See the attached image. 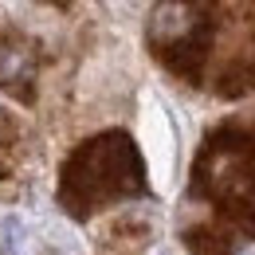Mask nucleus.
<instances>
[{
    "label": "nucleus",
    "instance_id": "obj_3",
    "mask_svg": "<svg viewBox=\"0 0 255 255\" xmlns=\"http://www.w3.org/2000/svg\"><path fill=\"white\" fill-rule=\"evenodd\" d=\"M192 192L228 208L255 200V133L240 126H220L208 133L200 157L192 165Z\"/></svg>",
    "mask_w": 255,
    "mask_h": 255
},
{
    "label": "nucleus",
    "instance_id": "obj_4",
    "mask_svg": "<svg viewBox=\"0 0 255 255\" xmlns=\"http://www.w3.org/2000/svg\"><path fill=\"white\" fill-rule=\"evenodd\" d=\"M32 79V51L24 43L16 47H0V87H16Z\"/></svg>",
    "mask_w": 255,
    "mask_h": 255
},
{
    "label": "nucleus",
    "instance_id": "obj_1",
    "mask_svg": "<svg viewBox=\"0 0 255 255\" xmlns=\"http://www.w3.org/2000/svg\"><path fill=\"white\" fill-rule=\"evenodd\" d=\"M145 165L122 129H106L91 141H83L59 173V204L71 216H95L98 208H110L118 200L145 196Z\"/></svg>",
    "mask_w": 255,
    "mask_h": 255
},
{
    "label": "nucleus",
    "instance_id": "obj_6",
    "mask_svg": "<svg viewBox=\"0 0 255 255\" xmlns=\"http://www.w3.org/2000/svg\"><path fill=\"white\" fill-rule=\"evenodd\" d=\"M208 255H255V236H248V232L220 236V244H216Z\"/></svg>",
    "mask_w": 255,
    "mask_h": 255
},
{
    "label": "nucleus",
    "instance_id": "obj_5",
    "mask_svg": "<svg viewBox=\"0 0 255 255\" xmlns=\"http://www.w3.org/2000/svg\"><path fill=\"white\" fill-rule=\"evenodd\" d=\"M24 248V224L16 216H4L0 220V255H20Z\"/></svg>",
    "mask_w": 255,
    "mask_h": 255
},
{
    "label": "nucleus",
    "instance_id": "obj_7",
    "mask_svg": "<svg viewBox=\"0 0 255 255\" xmlns=\"http://www.w3.org/2000/svg\"><path fill=\"white\" fill-rule=\"evenodd\" d=\"M47 4H55V8H67V4H71V0H47Z\"/></svg>",
    "mask_w": 255,
    "mask_h": 255
},
{
    "label": "nucleus",
    "instance_id": "obj_2",
    "mask_svg": "<svg viewBox=\"0 0 255 255\" xmlns=\"http://www.w3.org/2000/svg\"><path fill=\"white\" fill-rule=\"evenodd\" d=\"M216 0H157L145 20V43L173 75L196 83L212 51Z\"/></svg>",
    "mask_w": 255,
    "mask_h": 255
}]
</instances>
